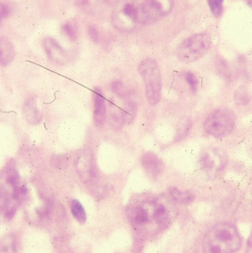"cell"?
Masks as SVG:
<instances>
[{
    "label": "cell",
    "mask_w": 252,
    "mask_h": 253,
    "mask_svg": "<svg viewBox=\"0 0 252 253\" xmlns=\"http://www.w3.org/2000/svg\"><path fill=\"white\" fill-rule=\"evenodd\" d=\"M242 244L238 228L232 223L213 226L205 235L203 248L206 253H235Z\"/></svg>",
    "instance_id": "obj_1"
},
{
    "label": "cell",
    "mask_w": 252,
    "mask_h": 253,
    "mask_svg": "<svg viewBox=\"0 0 252 253\" xmlns=\"http://www.w3.org/2000/svg\"><path fill=\"white\" fill-rule=\"evenodd\" d=\"M138 70L145 83L148 102L151 105H156L162 96V78L159 66L153 59H146L140 62Z\"/></svg>",
    "instance_id": "obj_2"
},
{
    "label": "cell",
    "mask_w": 252,
    "mask_h": 253,
    "mask_svg": "<svg viewBox=\"0 0 252 253\" xmlns=\"http://www.w3.org/2000/svg\"><path fill=\"white\" fill-rule=\"evenodd\" d=\"M208 33H200L185 40L177 49V56L183 62H193L202 58L211 47Z\"/></svg>",
    "instance_id": "obj_3"
},
{
    "label": "cell",
    "mask_w": 252,
    "mask_h": 253,
    "mask_svg": "<svg viewBox=\"0 0 252 253\" xmlns=\"http://www.w3.org/2000/svg\"><path fill=\"white\" fill-rule=\"evenodd\" d=\"M236 117L231 110H214L207 117L203 127L207 133L216 138L227 136L235 128Z\"/></svg>",
    "instance_id": "obj_4"
},
{
    "label": "cell",
    "mask_w": 252,
    "mask_h": 253,
    "mask_svg": "<svg viewBox=\"0 0 252 253\" xmlns=\"http://www.w3.org/2000/svg\"><path fill=\"white\" fill-rule=\"evenodd\" d=\"M172 6V0H145L136 7V23H154L170 13Z\"/></svg>",
    "instance_id": "obj_5"
},
{
    "label": "cell",
    "mask_w": 252,
    "mask_h": 253,
    "mask_svg": "<svg viewBox=\"0 0 252 253\" xmlns=\"http://www.w3.org/2000/svg\"><path fill=\"white\" fill-rule=\"evenodd\" d=\"M76 167L79 174L86 181H92L97 176L94 157L89 150H84L77 156Z\"/></svg>",
    "instance_id": "obj_6"
},
{
    "label": "cell",
    "mask_w": 252,
    "mask_h": 253,
    "mask_svg": "<svg viewBox=\"0 0 252 253\" xmlns=\"http://www.w3.org/2000/svg\"><path fill=\"white\" fill-rule=\"evenodd\" d=\"M201 163L202 168L207 172L215 174L226 165V156H223L221 152L217 150L206 152L201 156Z\"/></svg>",
    "instance_id": "obj_7"
},
{
    "label": "cell",
    "mask_w": 252,
    "mask_h": 253,
    "mask_svg": "<svg viewBox=\"0 0 252 253\" xmlns=\"http://www.w3.org/2000/svg\"><path fill=\"white\" fill-rule=\"evenodd\" d=\"M140 163L143 169L151 177H156L163 172L165 165L162 161L151 152H148L142 156Z\"/></svg>",
    "instance_id": "obj_8"
},
{
    "label": "cell",
    "mask_w": 252,
    "mask_h": 253,
    "mask_svg": "<svg viewBox=\"0 0 252 253\" xmlns=\"http://www.w3.org/2000/svg\"><path fill=\"white\" fill-rule=\"evenodd\" d=\"M45 50L50 60L59 65H63L68 61V56L64 49L52 37H47L43 42Z\"/></svg>",
    "instance_id": "obj_9"
},
{
    "label": "cell",
    "mask_w": 252,
    "mask_h": 253,
    "mask_svg": "<svg viewBox=\"0 0 252 253\" xmlns=\"http://www.w3.org/2000/svg\"><path fill=\"white\" fill-rule=\"evenodd\" d=\"M95 96V110H94V120L98 126L103 125L106 117V106L102 90L97 87L94 90Z\"/></svg>",
    "instance_id": "obj_10"
},
{
    "label": "cell",
    "mask_w": 252,
    "mask_h": 253,
    "mask_svg": "<svg viewBox=\"0 0 252 253\" xmlns=\"http://www.w3.org/2000/svg\"><path fill=\"white\" fill-rule=\"evenodd\" d=\"M130 218L134 224L137 226H145L149 224L153 220V215L149 210L142 205L132 206L128 210Z\"/></svg>",
    "instance_id": "obj_11"
},
{
    "label": "cell",
    "mask_w": 252,
    "mask_h": 253,
    "mask_svg": "<svg viewBox=\"0 0 252 253\" xmlns=\"http://www.w3.org/2000/svg\"><path fill=\"white\" fill-rule=\"evenodd\" d=\"M152 215L155 224L160 227L167 225L171 220V212L166 205L156 201L152 202Z\"/></svg>",
    "instance_id": "obj_12"
},
{
    "label": "cell",
    "mask_w": 252,
    "mask_h": 253,
    "mask_svg": "<svg viewBox=\"0 0 252 253\" xmlns=\"http://www.w3.org/2000/svg\"><path fill=\"white\" fill-rule=\"evenodd\" d=\"M22 113L27 123L31 125L39 124L43 119V115L37 109L35 100L33 98H30L25 102Z\"/></svg>",
    "instance_id": "obj_13"
},
{
    "label": "cell",
    "mask_w": 252,
    "mask_h": 253,
    "mask_svg": "<svg viewBox=\"0 0 252 253\" xmlns=\"http://www.w3.org/2000/svg\"><path fill=\"white\" fill-rule=\"evenodd\" d=\"M14 49L10 42L5 37L0 40V61L2 66L8 65L14 57Z\"/></svg>",
    "instance_id": "obj_14"
},
{
    "label": "cell",
    "mask_w": 252,
    "mask_h": 253,
    "mask_svg": "<svg viewBox=\"0 0 252 253\" xmlns=\"http://www.w3.org/2000/svg\"><path fill=\"white\" fill-rule=\"evenodd\" d=\"M170 197L177 203L189 205L195 200V195L190 191H183L177 187H171L168 190Z\"/></svg>",
    "instance_id": "obj_15"
},
{
    "label": "cell",
    "mask_w": 252,
    "mask_h": 253,
    "mask_svg": "<svg viewBox=\"0 0 252 253\" xmlns=\"http://www.w3.org/2000/svg\"><path fill=\"white\" fill-rule=\"evenodd\" d=\"M4 175L6 183L11 187L12 190H16L22 186L20 184V177L13 165H9L5 168Z\"/></svg>",
    "instance_id": "obj_16"
},
{
    "label": "cell",
    "mask_w": 252,
    "mask_h": 253,
    "mask_svg": "<svg viewBox=\"0 0 252 253\" xmlns=\"http://www.w3.org/2000/svg\"><path fill=\"white\" fill-rule=\"evenodd\" d=\"M71 213L73 216L80 223V224H84L87 219V215H86V211L83 208V205H81L79 201H72L71 205Z\"/></svg>",
    "instance_id": "obj_17"
},
{
    "label": "cell",
    "mask_w": 252,
    "mask_h": 253,
    "mask_svg": "<svg viewBox=\"0 0 252 253\" xmlns=\"http://www.w3.org/2000/svg\"><path fill=\"white\" fill-rule=\"evenodd\" d=\"M137 107L134 102H127L125 105V108L121 111L122 117H123V123L128 124L134 120L137 114Z\"/></svg>",
    "instance_id": "obj_18"
},
{
    "label": "cell",
    "mask_w": 252,
    "mask_h": 253,
    "mask_svg": "<svg viewBox=\"0 0 252 253\" xmlns=\"http://www.w3.org/2000/svg\"><path fill=\"white\" fill-rule=\"evenodd\" d=\"M16 242L12 236L3 238L1 242V253H16Z\"/></svg>",
    "instance_id": "obj_19"
},
{
    "label": "cell",
    "mask_w": 252,
    "mask_h": 253,
    "mask_svg": "<svg viewBox=\"0 0 252 253\" xmlns=\"http://www.w3.org/2000/svg\"><path fill=\"white\" fill-rule=\"evenodd\" d=\"M207 1L214 17H220L223 13V0H207Z\"/></svg>",
    "instance_id": "obj_20"
},
{
    "label": "cell",
    "mask_w": 252,
    "mask_h": 253,
    "mask_svg": "<svg viewBox=\"0 0 252 253\" xmlns=\"http://www.w3.org/2000/svg\"><path fill=\"white\" fill-rule=\"evenodd\" d=\"M185 79H186V81L189 84L191 90L193 92H196L197 90H198V80L197 77H195V74H192V72L186 73Z\"/></svg>",
    "instance_id": "obj_21"
},
{
    "label": "cell",
    "mask_w": 252,
    "mask_h": 253,
    "mask_svg": "<svg viewBox=\"0 0 252 253\" xmlns=\"http://www.w3.org/2000/svg\"><path fill=\"white\" fill-rule=\"evenodd\" d=\"M62 32L70 40H74L77 37V31L71 23H65L62 28Z\"/></svg>",
    "instance_id": "obj_22"
},
{
    "label": "cell",
    "mask_w": 252,
    "mask_h": 253,
    "mask_svg": "<svg viewBox=\"0 0 252 253\" xmlns=\"http://www.w3.org/2000/svg\"><path fill=\"white\" fill-rule=\"evenodd\" d=\"M111 88H112L113 92L119 97H124L126 96V89L121 82L115 81L113 83Z\"/></svg>",
    "instance_id": "obj_23"
},
{
    "label": "cell",
    "mask_w": 252,
    "mask_h": 253,
    "mask_svg": "<svg viewBox=\"0 0 252 253\" xmlns=\"http://www.w3.org/2000/svg\"><path fill=\"white\" fill-rule=\"evenodd\" d=\"M52 162L56 166V168H65L66 166V164L68 163L66 159L62 156L53 157V159H52Z\"/></svg>",
    "instance_id": "obj_24"
},
{
    "label": "cell",
    "mask_w": 252,
    "mask_h": 253,
    "mask_svg": "<svg viewBox=\"0 0 252 253\" xmlns=\"http://www.w3.org/2000/svg\"><path fill=\"white\" fill-rule=\"evenodd\" d=\"M88 31H89V37L92 39V41L98 42V40H99V34H98L96 28L94 26H90Z\"/></svg>",
    "instance_id": "obj_25"
},
{
    "label": "cell",
    "mask_w": 252,
    "mask_h": 253,
    "mask_svg": "<svg viewBox=\"0 0 252 253\" xmlns=\"http://www.w3.org/2000/svg\"><path fill=\"white\" fill-rule=\"evenodd\" d=\"M9 14V9L5 4H1V19L2 20L4 18L7 17Z\"/></svg>",
    "instance_id": "obj_26"
},
{
    "label": "cell",
    "mask_w": 252,
    "mask_h": 253,
    "mask_svg": "<svg viewBox=\"0 0 252 253\" xmlns=\"http://www.w3.org/2000/svg\"><path fill=\"white\" fill-rule=\"evenodd\" d=\"M247 253H252V233L247 241Z\"/></svg>",
    "instance_id": "obj_27"
}]
</instances>
